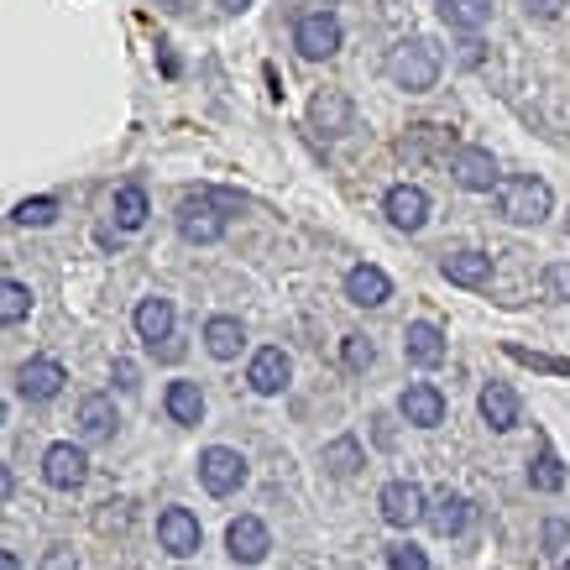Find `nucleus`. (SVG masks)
Listing matches in <instances>:
<instances>
[{"label":"nucleus","instance_id":"f257e3e1","mask_svg":"<svg viewBox=\"0 0 570 570\" xmlns=\"http://www.w3.org/2000/svg\"><path fill=\"white\" fill-rule=\"evenodd\" d=\"M440 69H445V52L434 37H403L393 52H387V79L409 95H424V89L440 85Z\"/></svg>","mask_w":570,"mask_h":570},{"label":"nucleus","instance_id":"f03ea898","mask_svg":"<svg viewBox=\"0 0 570 570\" xmlns=\"http://www.w3.org/2000/svg\"><path fill=\"white\" fill-rule=\"evenodd\" d=\"M492 199H498V215H502V220H513V225H539L544 215H550V205H554L550 184H544V178H529V174L502 178Z\"/></svg>","mask_w":570,"mask_h":570},{"label":"nucleus","instance_id":"7ed1b4c3","mask_svg":"<svg viewBox=\"0 0 570 570\" xmlns=\"http://www.w3.org/2000/svg\"><path fill=\"white\" fill-rule=\"evenodd\" d=\"M450 178H455L466 194H498V184H502L498 157L487 153V147H461V153H450Z\"/></svg>","mask_w":570,"mask_h":570},{"label":"nucleus","instance_id":"20e7f679","mask_svg":"<svg viewBox=\"0 0 570 570\" xmlns=\"http://www.w3.org/2000/svg\"><path fill=\"white\" fill-rule=\"evenodd\" d=\"M178 236H184L189 246H215L225 236L220 205H215L209 194H199V199H184V205H178Z\"/></svg>","mask_w":570,"mask_h":570},{"label":"nucleus","instance_id":"39448f33","mask_svg":"<svg viewBox=\"0 0 570 570\" xmlns=\"http://www.w3.org/2000/svg\"><path fill=\"white\" fill-rule=\"evenodd\" d=\"M85 476H89L85 445H73V440L48 445V455H42V482L58 487V492H73V487H85Z\"/></svg>","mask_w":570,"mask_h":570},{"label":"nucleus","instance_id":"423d86ee","mask_svg":"<svg viewBox=\"0 0 570 570\" xmlns=\"http://www.w3.org/2000/svg\"><path fill=\"white\" fill-rule=\"evenodd\" d=\"M382 519L393 523V529H414V523H424V513H430V498H424V487L419 482H387L382 487Z\"/></svg>","mask_w":570,"mask_h":570},{"label":"nucleus","instance_id":"0eeeda50","mask_svg":"<svg viewBox=\"0 0 570 570\" xmlns=\"http://www.w3.org/2000/svg\"><path fill=\"white\" fill-rule=\"evenodd\" d=\"M294 48L304 52V58H335L341 52V21L330 17V11H309V17H298L294 27Z\"/></svg>","mask_w":570,"mask_h":570},{"label":"nucleus","instance_id":"6e6552de","mask_svg":"<svg viewBox=\"0 0 570 570\" xmlns=\"http://www.w3.org/2000/svg\"><path fill=\"white\" fill-rule=\"evenodd\" d=\"M199 482H205V492H215V498H230V492L246 482V461L236 450L209 445L205 455H199Z\"/></svg>","mask_w":570,"mask_h":570},{"label":"nucleus","instance_id":"1a4fd4ad","mask_svg":"<svg viewBox=\"0 0 570 570\" xmlns=\"http://www.w3.org/2000/svg\"><path fill=\"white\" fill-rule=\"evenodd\" d=\"M225 550H230V560H236V566H262V560H267V550H273L267 523L252 519V513L230 519V529H225Z\"/></svg>","mask_w":570,"mask_h":570},{"label":"nucleus","instance_id":"9d476101","mask_svg":"<svg viewBox=\"0 0 570 570\" xmlns=\"http://www.w3.org/2000/svg\"><path fill=\"white\" fill-rule=\"evenodd\" d=\"M397 414L409 419L414 430H434V424H445V393L434 382H409L397 393Z\"/></svg>","mask_w":570,"mask_h":570},{"label":"nucleus","instance_id":"9b49d317","mask_svg":"<svg viewBox=\"0 0 570 570\" xmlns=\"http://www.w3.org/2000/svg\"><path fill=\"white\" fill-rule=\"evenodd\" d=\"M445 153H461V147H455V131H445L434 121H419L397 137V157L403 163H430V157H445Z\"/></svg>","mask_w":570,"mask_h":570},{"label":"nucleus","instance_id":"f8f14e48","mask_svg":"<svg viewBox=\"0 0 570 570\" xmlns=\"http://www.w3.org/2000/svg\"><path fill=\"white\" fill-rule=\"evenodd\" d=\"M157 544H163L168 554H178V560H184V554H194L199 544H205L199 519H194L189 508H163V513H157Z\"/></svg>","mask_w":570,"mask_h":570},{"label":"nucleus","instance_id":"ddd939ff","mask_svg":"<svg viewBox=\"0 0 570 570\" xmlns=\"http://www.w3.org/2000/svg\"><path fill=\"white\" fill-rule=\"evenodd\" d=\"M288 377H294V362H288L283 346H262L257 356H252V366H246V382H252V393H262V397H277L288 387Z\"/></svg>","mask_w":570,"mask_h":570},{"label":"nucleus","instance_id":"4468645a","mask_svg":"<svg viewBox=\"0 0 570 570\" xmlns=\"http://www.w3.org/2000/svg\"><path fill=\"white\" fill-rule=\"evenodd\" d=\"M63 382H69V372L58 362H48V356H32V362L17 366V393L32 397V403H48V397L63 393Z\"/></svg>","mask_w":570,"mask_h":570},{"label":"nucleus","instance_id":"2eb2a0df","mask_svg":"<svg viewBox=\"0 0 570 570\" xmlns=\"http://www.w3.org/2000/svg\"><path fill=\"white\" fill-rule=\"evenodd\" d=\"M73 430H79L85 445L110 440V434H116V403H110L105 393H85L79 397V409H73Z\"/></svg>","mask_w":570,"mask_h":570},{"label":"nucleus","instance_id":"dca6fc26","mask_svg":"<svg viewBox=\"0 0 570 570\" xmlns=\"http://www.w3.org/2000/svg\"><path fill=\"white\" fill-rule=\"evenodd\" d=\"M351 121H356V110H351V100L341 89H320L309 100V126L320 137H346Z\"/></svg>","mask_w":570,"mask_h":570},{"label":"nucleus","instance_id":"f3484780","mask_svg":"<svg viewBox=\"0 0 570 570\" xmlns=\"http://www.w3.org/2000/svg\"><path fill=\"white\" fill-rule=\"evenodd\" d=\"M424 523H430L434 539H455L461 529L471 523V502L461 498V492H450V487H440L430 498V513H424Z\"/></svg>","mask_w":570,"mask_h":570},{"label":"nucleus","instance_id":"a211bd4d","mask_svg":"<svg viewBox=\"0 0 570 570\" xmlns=\"http://www.w3.org/2000/svg\"><path fill=\"white\" fill-rule=\"evenodd\" d=\"M382 209H387V220H393L397 230H424V220H430V194L419 189V184H397V189H387Z\"/></svg>","mask_w":570,"mask_h":570},{"label":"nucleus","instance_id":"6ab92c4d","mask_svg":"<svg viewBox=\"0 0 570 570\" xmlns=\"http://www.w3.org/2000/svg\"><path fill=\"white\" fill-rule=\"evenodd\" d=\"M403 356L414 366H424V372H434V366L445 362V330L430 325V320H414V325L403 330Z\"/></svg>","mask_w":570,"mask_h":570},{"label":"nucleus","instance_id":"aec40b11","mask_svg":"<svg viewBox=\"0 0 570 570\" xmlns=\"http://www.w3.org/2000/svg\"><path fill=\"white\" fill-rule=\"evenodd\" d=\"M346 298L356 309H377V304L393 298V277L382 273V267H372V262H362V267L346 273Z\"/></svg>","mask_w":570,"mask_h":570},{"label":"nucleus","instance_id":"412c9836","mask_svg":"<svg viewBox=\"0 0 570 570\" xmlns=\"http://www.w3.org/2000/svg\"><path fill=\"white\" fill-rule=\"evenodd\" d=\"M131 325L147 346H163V341H174V298H141L137 314H131Z\"/></svg>","mask_w":570,"mask_h":570},{"label":"nucleus","instance_id":"4be33fe9","mask_svg":"<svg viewBox=\"0 0 570 570\" xmlns=\"http://www.w3.org/2000/svg\"><path fill=\"white\" fill-rule=\"evenodd\" d=\"M476 409H482V419L498 434H508L513 424H519V393H513L508 382H487L482 397H476Z\"/></svg>","mask_w":570,"mask_h":570},{"label":"nucleus","instance_id":"5701e85b","mask_svg":"<svg viewBox=\"0 0 570 570\" xmlns=\"http://www.w3.org/2000/svg\"><path fill=\"white\" fill-rule=\"evenodd\" d=\"M440 273H445V283H455V288H482L487 277H492V257H487V252H450V257L440 262Z\"/></svg>","mask_w":570,"mask_h":570},{"label":"nucleus","instance_id":"b1692460","mask_svg":"<svg viewBox=\"0 0 570 570\" xmlns=\"http://www.w3.org/2000/svg\"><path fill=\"white\" fill-rule=\"evenodd\" d=\"M242 346H246L242 320H230V314H215V320L205 325V351L215 356V362H236V356H242Z\"/></svg>","mask_w":570,"mask_h":570},{"label":"nucleus","instance_id":"393cba45","mask_svg":"<svg viewBox=\"0 0 570 570\" xmlns=\"http://www.w3.org/2000/svg\"><path fill=\"white\" fill-rule=\"evenodd\" d=\"M163 409L174 424H205V393H199V382H168V393H163Z\"/></svg>","mask_w":570,"mask_h":570},{"label":"nucleus","instance_id":"a878e982","mask_svg":"<svg viewBox=\"0 0 570 570\" xmlns=\"http://www.w3.org/2000/svg\"><path fill=\"white\" fill-rule=\"evenodd\" d=\"M147 215H153V205H147V189H141V184H121V189L110 194V220L121 225V230H141Z\"/></svg>","mask_w":570,"mask_h":570},{"label":"nucleus","instance_id":"bb28decb","mask_svg":"<svg viewBox=\"0 0 570 570\" xmlns=\"http://www.w3.org/2000/svg\"><path fill=\"white\" fill-rule=\"evenodd\" d=\"M440 21L450 32H482L492 21V0H440Z\"/></svg>","mask_w":570,"mask_h":570},{"label":"nucleus","instance_id":"cd10ccee","mask_svg":"<svg viewBox=\"0 0 570 570\" xmlns=\"http://www.w3.org/2000/svg\"><path fill=\"white\" fill-rule=\"evenodd\" d=\"M529 487H534V492H560V487H566V461H560L550 445L529 461Z\"/></svg>","mask_w":570,"mask_h":570},{"label":"nucleus","instance_id":"c85d7f7f","mask_svg":"<svg viewBox=\"0 0 570 570\" xmlns=\"http://www.w3.org/2000/svg\"><path fill=\"white\" fill-rule=\"evenodd\" d=\"M27 314H32V288H27L21 277H6V283H0V320H6V325H21Z\"/></svg>","mask_w":570,"mask_h":570},{"label":"nucleus","instance_id":"c756f323","mask_svg":"<svg viewBox=\"0 0 570 570\" xmlns=\"http://www.w3.org/2000/svg\"><path fill=\"white\" fill-rule=\"evenodd\" d=\"M11 220L27 225V230H42V225L58 220V199L52 194H37V199H21L17 209H11Z\"/></svg>","mask_w":570,"mask_h":570},{"label":"nucleus","instance_id":"7c9ffc66","mask_svg":"<svg viewBox=\"0 0 570 570\" xmlns=\"http://www.w3.org/2000/svg\"><path fill=\"white\" fill-rule=\"evenodd\" d=\"M325 466L335 471V476H356V466H362V445H356L351 434L330 440V445H325Z\"/></svg>","mask_w":570,"mask_h":570},{"label":"nucleus","instance_id":"2f4dec72","mask_svg":"<svg viewBox=\"0 0 570 570\" xmlns=\"http://www.w3.org/2000/svg\"><path fill=\"white\" fill-rule=\"evenodd\" d=\"M519 366H534V372H554V377H570V362L560 356H544V351H529V346H502Z\"/></svg>","mask_w":570,"mask_h":570},{"label":"nucleus","instance_id":"473e14b6","mask_svg":"<svg viewBox=\"0 0 570 570\" xmlns=\"http://www.w3.org/2000/svg\"><path fill=\"white\" fill-rule=\"evenodd\" d=\"M341 362H346L351 372H366V366L377 362V351H372L366 335H346V341H341Z\"/></svg>","mask_w":570,"mask_h":570},{"label":"nucleus","instance_id":"72a5a7b5","mask_svg":"<svg viewBox=\"0 0 570 570\" xmlns=\"http://www.w3.org/2000/svg\"><path fill=\"white\" fill-rule=\"evenodd\" d=\"M387 566L393 570H430V554L419 544H387Z\"/></svg>","mask_w":570,"mask_h":570},{"label":"nucleus","instance_id":"f704fd0d","mask_svg":"<svg viewBox=\"0 0 570 570\" xmlns=\"http://www.w3.org/2000/svg\"><path fill=\"white\" fill-rule=\"evenodd\" d=\"M519 6H523V17H529V21H554L570 0H519Z\"/></svg>","mask_w":570,"mask_h":570},{"label":"nucleus","instance_id":"c9c22d12","mask_svg":"<svg viewBox=\"0 0 570 570\" xmlns=\"http://www.w3.org/2000/svg\"><path fill=\"white\" fill-rule=\"evenodd\" d=\"M37 570H79V554L69 550V544H52L48 554H42V566Z\"/></svg>","mask_w":570,"mask_h":570},{"label":"nucleus","instance_id":"e433bc0d","mask_svg":"<svg viewBox=\"0 0 570 570\" xmlns=\"http://www.w3.org/2000/svg\"><path fill=\"white\" fill-rule=\"evenodd\" d=\"M544 283H550V294H554V298H566V304H570V262H550Z\"/></svg>","mask_w":570,"mask_h":570},{"label":"nucleus","instance_id":"4c0bfd02","mask_svg":"<svg viewBox=\"0 0 570 570\" xmlns=\"http://www.w3.org/2000/svg\"><path fill=\"white\" fill-rule=\"evenodd\" d=\"M116 387H121V393H137V387H141V382H137V362L116 356Z\"/></svg>","mask_w":570,"mask_h":570},{"label":"nucleus","instance_id":"58836bf2","mask_svg":"<svg viewBox=\"0 0 570 570\" xmlns=\"http://www.w3.org/2000/svg\"><path fill=\"white\" fill-rule=\"evenodd\" d=\"M461 63H466V69H476V63H482V42H476V37H466V42H461Z\"/></svg>","mask_w":570,"mask_h":570},{"label":"nucleus","instance_id":"ea45409f","mask_svg":"<svg viewBox=\"0 0 570 570\" xmlns=\"http://www.w3.org/2000/svg\"><path fill=\"white\" fill-rule=\"evenodd\" d=\"M157 63H163V73H168V79L178 73V58H174V48H168V42H157Z\"/></svg>","mask_w":570,"mask_h":570},{"label":"nucleus","instance_id":"a19ab883","mask_svg":"<svg viewBox=\"0 0 570 570\" xmlns=\"http://www.w3.org/2000/svg\"><path fill=\"white\" fill-rule=\"evenodd\" d=\"M153 356H163V362H178V356H184V346H178V341H163V346H153Z\"/></svg>","mask_w":570,"mask_h":570},{"label":"nucleus","instance_id":"79ce46f5","mask_svg":"<svg viewBox=\"0 0 570 570\" xmlns=\"http://www.w3.org/2000/svg\"><path fill=\"white\" fill-rule=\"evenodd\" d=\"M157 6H163V11H174V17H178V11H189L194 0H157Z\"/></svg>","mask_w":570,"mask_h":570},{"label":"nucleus","instance_id":"37998d69","mask_svg":"<svg viewBox=\"0 0 570 570\" xmlns=\"http://www.w3.org/2000/svg\"><path fill=\"white\" fill-rule=\"evenodd\" d=\"M0 570H21V560L11 550H0Z\"/></svg>","mask_w":570,"mask_h":570},{"label":"nucleus","instance_id":"c03bdc74","mask_svg":"<svg viewBox=\"0 0 570 570\" xmlns=\"http://www.w3.org/2000/svg\"><path fill=\"white\" fill-rule=\"evenodd\" d=\"M215 6H220V11H246L252 0H215Z\"/></svg>","mask_w":570,"mask_h":570},{"label":"nucleus","instance_id":"a18cd8bd","mask_svg":"<svg viewBox=\"0 0 570 570\" xmlns=\"http://www.w3.org/2000/svg\"><path fill=\"white\" fill-rule=\"evenodd\" d=\"M560 570H570V560H566V566H560Z\"/></svg>","mask_w":570,"mask_h":570},{"label":"nucleus","instance_id":"49530a36","mask_svg":"<svg viewBox=\"0 0 570 570\" xmlns=\"http://www.w3.org/2000/svg\"><path fill=\"white\" fill-rule=\"evenodd\" d=\"M566 230H570V215H566Z\"/></svg>","mask_w":570,"mask_h":570}]
</instances>
